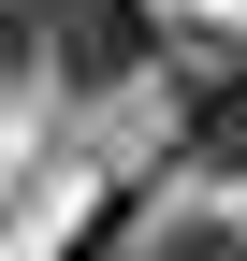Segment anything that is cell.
I'll return each mask as SVG.
<instances>
[{"label":"cell","instance_id":"obj_1","mask_svg":"<svg viewBox=\"0 0 247 261\" xmlns=\"http://www.w3.org/2000/svg\"><path fill=\"white\" fill-rule=\"evenodd\" d=\"M15 15L73 87H131L145 73V0H15Z\"/></svg>","mask_w":247,"mask_h":261},{"label":"cell","instance_id":"obj_2","mask_svg":"<svg viewBox=\"0 0 247 261\" xmlns=\"http://www.w3.org/2000/svg\"><path fill=\"white\" fill-rule=\"evenodd\" d=\"M175 130H189V160H204V174H247V73H204Z\"/></svg>","mask_w":247,"mask_h":261},{"label":"cell","instance_id":"obj_3","mask_svg":"<svg viewBox=\"0 0 247 261\" xmlns=\"http://www.w3.org/2000/svg\"><path fill=\"white\" fill-rule=\"evenodd\" d=\"M145 261H247V232H218V218H189V232H160Z\"/></svg>","mask_w":247,"mask_h":261},{"label":"cell","instance_id":"obj_4","mask_svg":"<svg viewBox=\"0 0 247 261\" xmlns=\"http://www.w3.org/2000/svg\"><path fill=\"white\" fill-rule=\"evenodd\" d=\"M15 58H29V15H15V0H0V73H15Z\"/></svg>","mask_w":247,"mask_h":261}]
</instances>
